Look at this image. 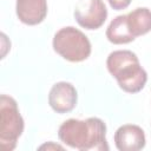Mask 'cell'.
Returning a JSON list of instances; mask_svg holds the SVG:
<instances>
[{
    "instance_id": "6da1fadb",
    "label": "cell",
    "mask_w": 151,
    "mask_h": 151,
    "mask_svg": "<svg viewBox=\"0 0 151 151\" xmlns=\"http://www.w3.org/2000/svg\"><path fill=\"white\" fill-rule=\"evenodd\" d=\"M59 139L72 149L80 151H107L106 125L97 117H90L85 120L67 119L58 130Z\"/></svg>"
},
{
    "instance_id": "7a4b0ae2",
    "label": "cell",
    "mask_w": 151,
    "mask_h": 151,
    "mask_svg": "<svg viewBox=\"0 0 151 151\" xmlns=\"http://www.w3.org/2000/svg\"><path fill=\"white\" fill-rule=\"evenodd\" d=\"M106 66L119 87L127 93L142 91L147 81V73L140 66L136 53L129 50H118L109 54Z\"/></svg>"
},
{
    "instance_id": "3957f363",
    "label": "cell",
    "mask_w": 151,
    "mask_h": 151,
    "mask_svg": "<svg viewBox=\"0 0 151 151\" xmlns=\"http://www.w3.org/2000/svg\"><path fill=\"white\" fill-rule=\"evenodd\" d=\"M53 50L71 63L86 60L92 51L88 38L78 28L67 26L60 28L53 37Z\"/></svg>"
},
{
    "instance_id": "277c9868",
    "label": "cell",
    "mask_w": 151,
    "mask_h": 151,
    "mask_svg": "<svg viewBox=\"0 0 151 151\" xmlns=\"http://www.w3.org/2000/svg\"><path fill=\"white\" fill-rule=\"evenodd\" d=\"M25 127L18 103L14 98L1 94L0 97V144L6 151L15 149L19 137Z\"/></svg>"
},
{
    "instance_id": "5b68a950",
    "label": "cell",
    "mask_w": 151,
    "mask_h": 151,
    "mask_svg": "<svg viewBox=\"0 0 151 151\" xmlns=\"http://www.w3.org/2000/svg\"><path fill=\"white\" fill-rule=\"evenodd\" d=\"M107 18V9L103 0H79L74 8V19L86 29H98Z\"/></svg>"
},
{
    "instance_id": "8992f818",
    "label": "cell",
    "mask_w": 151,
    "mask_h": 151,
    "mask_svg": "<svg viewBox=\"0 0 151 151\" xmlns=\"http://www.w3.org/2000/svg\"><path fill=\"white\" fill-rule=\"evenodd\" d=\"M78 100L76 87L67 81H59L52 86L48 93V104L57 113L71 112Z\"/></svg>"
},
{
    "instance_id": "52a82bcc",
    "label": "cell",
    "mask_w": 151,
    "mask_h": 151,
    "mask_svg": "<svg viewBox=\"0 0 151 151\" xmlns=\"http://www.w3.org/2000/svg\"><path fill=\"white\" fill-rule=\"evenodd\" d=\"M146 143L143 129L134 124H125L114 132V144L119 151H138Z\"/></svg>"
},
{
    "instance_id": "ba28073f",
    "label": "cell",
    "mask_w": 151,
    "mask_h": 151,
    "mask_svg": "<svg viewBox=\"0 0 151 151\" xmlns=\"http://www.w3.org/2000/svg\"><path fill=\"white\" fill-rule=\"evenodd\" d=\"M15 12L22 24L38 25L47 15V0H17Z\"/></svg>"
},
{
    "instance_id": "9c48e42d",
    "label": "cell",
    "mask_w": 151,
    "mask_h": 151,
    "mask_svg": "<svg viewBox=\"0 0 151 151\" xmlns=\"http://www.w3.org/2000/svg\"><path fill=\"white\" fill-rule=\"evenodd\" d=\"M106 38L110 42L114 45L129 44L136 39L130 32L126 14L118 15L110 22L106 28Z\"/></svg>"
},
{
    "instance_id": "30bf717a",
    "label": "cell",
    "mask_w": 151,
    "mask_h": 151,
    "mask_svg": "<svg viewBox=\"0 0 151 151\" xmlns=\"http://www.w3.org/2000/svg\"><path fill=\"white\" fill-rule=\"evenodd\" d=\"M127 15V25L134 38L144 35L151 31V11L146 7H138Z\"/></svg>"
},
{
    "instance_id": "8fae6325",
    "label": "cell",
    "mask_w": 151,
    "mask_h": 151,
    "mask_svg": "<svg viewBox=\"0 0 151 151\" xmlns=\"http://www.w3.org/2000/svg\"><path fill=\"white\" fill-rule=\"evenodd\" d=\"M110 6L116 9V11H120V9H125L126 7H129V5L131 4V0H107Z\"/></svg>"
},
{
    "instance_id": "7c38bea8",
    "label": "cell",
    "mask_w": 151,
    "mask_h": 151,
    "mask_svg": "<svg viewBox=\"0 0 151 151\" xmlns=\"http://www.w3.org/2000/svg\"><path fill=\"white\" fill-rule=\"evenodd\" d=\"M60 149V150H63V146H60V145H58V144H53V143H50V144H44V145H41L39 149Z\"/></svg>"
}]
</instances>
